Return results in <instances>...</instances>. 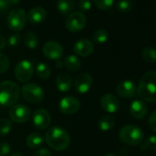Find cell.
<instances>
[{
	"mask_svg": "<svg viewBox=\"0 0 156 156\" xmlns=\"http://www.w3.org/2000/svg\"><path fill=\"white\" fill-rule=\"evenodd\" d=\"M137 94L139 97L147 101L155 103L156 102V72L149 71L145 73L140 79Z\"/></svg>",
	"mask_w": 156,
	"mask_h": 156,
	"instance_id": "1",
	"label": "cell"
},
{
	"mask_svg": "<svg viewBox=\"0 0 156 156\" xmlns=\"http://www.w3.org/2000/svg\"><path fill=\"white\" fill-rule=\"evenodd\" d=\"M44 140L49 147L55 151H63L67 149L71 142L68 131L60 126L50 128L45 134Z\"/></svg>",
	"mask_w": 156,
	"mask_h": 156,
	"instance_id": "2",
	"label": "cell"
},
{
	"mask_svg": "<svg viewBox=\"0 0 156 156\" xmlns=\"http://www.w3.org/2000/svg\"><path fill=\"white\" fill-rule=\"evenodd\" d=\"M20 88L13 81H3L0 83V105L12 107L19 100Z\"/></svg>",
	"mask_w": 156,
	"mask_h": 156,
	"instance_id": "3",
	"label": "cell"
},
{
	"mask_svg": "<svg viewBox=\"0 0 156 156\" xmlns=\"http://www.w3.org/2000/svg\"><path fill=\"white\" fill-rule=\"evenodd\" d=\"M119 137L123 143L135 146L142 142L144 134L143 131L135 125H125L120 129Z\"/></svg>",
	"mask_w": 156,
	"mask_h": 156,
	"instance_id": "4",
	"label": "cell"
},
{
	"mask_svg": "<svg viewBox=\"0 0 156 156\" xmlns=\"http://www.w3.org/2000/svg\"><path fill=\"white\" fill-rule=\"evenodd\" d=\"M20 90L23 98L30 103H40L43 100L45 97L43 89L34 83L25 84Z\"/></svg>",
	"mask_w": 156,
	"mask_h": 156,
	"instance_id": "5",
	"label": "cell"
},
{
	"mask_svg": "<svg viewBox=\"0 0 156 156\" xmlns=\"http://www.w3.org/2000/svg\"><path fill=\"white\" fill-rule=\"evenodd\" d=\"M27 20V15L24 9H14L8 16V27L13 31H20L24 29Z\"/></svg>",
	"mask_w": 156,
	"mask_h": 156,
	"instance_id": "6",
	"label": "cell"
},
{
	"mask_svg": "<svg viewBox=\"0 0 156 156\" xmlns=\"http://www.w3.org/2000/svg\"><path fill=\"white\" fill-rule=\"evenodd\" d=\"M33 64L28 60L20 61L14 69V74L16 79L21 83H26L30 81L33 75Z\"/></svg>",
	"mask_w": 156,
	"mask_h": 156,
	"instance_id": "7",
	"label": "cell"
},
{
	"mask_svg": "<svg viewBox=\"0 0 156 156\" xmlns=\"http://www.w3.org/2000/svg\"><path fill=\"white\" fill-rule=\"evenodd\" d=\"M87 25V17L82 12H73L68 15L65 27L70 32H78Z\"/></svg>",
	"mask_w": 156,
	"mask_h": 156,
	"instance_id": "8",
	"label": "cell"
},
{
	"mask_svg": "<svg viewBox=\"0 0 156 156\" xmlns=\"http://www.w3.org/2000/svg\"><path fill=\"white\" fill-rule=\"evenodd\" d=\"M9 117L14 122L25 123L30 118V109L23 104L14 105L9 110Z\"/></svg>",
	"mask_w": 156,
	"mask_h": 156,
	"instance_id": "9",
	"label": "cell"
},
{
	"mask_svg": "<svg viewBox=\"0 0 156 156\" xmlns=\"http://www.w3.org/2000/svg\"><path fill=\"white\" fill-rule=\"evenodd\" d=\"M80 101L76 98L69 96L61 99L59 102V109L62 114L65 115H73L75 114L80 109Z\"/></svg>",
	"mask_w": 156,
	"mask_h": 156,
	"instance_id": "10",
	"label": "cell"
},
{
	"mask_svg": "<svg viewBox=\"0 0 156 156\" xmlns=\"http://www.w3.org/2000/svg\"><path fill=\"white\" fill-rule=\"evenodd\" d=\"M51 122V118L50 113L43 108H39L34 111L32 117V123L34 127L40 130L47 129Z\"/></svg>",
	"mask_w": 156,
	"mask_h": 156,
	"instance_id": "11",
	"label": "cell"
},
{
	"mask_svg": "<svg viewBox=\"0 0 156 156\" xmlns=\"http://www.w3.org/2000/svg\"><path fill=\"white\" fill-rule=\"evenodd\" d=\"M42 52L44 56L50 60H59L63 54L62 46L57 41H50L46 42L42 47Z\"/></svg>",
	"mask_w": 156,
	"mask_h": 156,
	"instance_id": "12",
	"label": "cell"
},
{
	"mask_svg": "<svg viewBox=\"0 0 156 156\" xmlns=\"http://www.w3.org/2000/svg\"><path fill=\"white\" fill-rule=\"evenodd\" d=\"M93 85V78L91 74L84 73L78 75L74 80V89L79 94L87 93Z\"/></svg>",
	"mask_w": 156,
	"mask_h": 156,
	"instance_id": "13",
	"label": "cell"
},
{
	"mask_svg": "<svg viewBox=\"0 0 156 156\" xmlns=\"http://www.w3.org/2000/svg\"><path fill=\"white\" fill-rule=\"evenodd\" d=\"M116 91L119 96L129 98L134 97L137 93V87L132 80H123L119 83Z\"/></svg>",
	"mask_w": 156,
	"mask_h": 156,
	"instance_id": "14",
	"label": "cell"
},
{
	"mask_svg": "<svg viewBox=\"0 0 156 156\" xmlns=\"http://www.w3.org/2000/svg\"><path fill=\"white\" fill-rule=\"evenodd\" d=\"M101 108L108 113H116L120 108L119 100L112 94H106L100 99Z\"/></svg>",
	"mask_w": 156,
	"mask_h": 156,
	"instance_id": "15",
	"label": "cell"
},
{
	"mask_svg": "<svg viewBox=\"0 0 156 156\" xmlns=\"http://www.w3.org/2000/svg\"><path fill=\"white\" fill-rule=\"evenodd\" d=\"M74 52L82 57H87L94 51V44L87 39H82L75 42L73 45Z\"/></svg>",
	"mask_w": 156,
	"mask_h": 156,
	"instance_id": "16",
	"label": "cell"
},
{
	"mask_svg": "<svg viewBox=\"0 0 156 156\" xmlns=\"http://www.w3.org/2000/svg\"><path fill=\"white\" fill-rule=\"evenodd\" d=\"M129 113L134 119H140L143 117H145V115L147 113V106L141 100H134L130 104Z\"/></svg>",
	"mask_w": 156,
	"mask_h": 156,
	"instance_id": "17",
	"label": "cell"
},
{
	"mask_svg": "<svg viewBox=\"0 0 156 156\" xmlns=\"http://www.w3.org/2000/svg\"><path fill=\"white\" fill-rule=\"evenodd\" d=\"M47 17V13L46 10L41 7H35L33 9H31L29 13H28V20H30V22L33 23V24H39L41 23L45 20Z\"/></svg>",
	"mask_w": 156,
	"mask_h": 156,
	"instance_id": "18",
	"label": "cell"
},
{
	"mask_svg": "<svg viewBox=\"0 0 156 156\" xmlns=\"http://www.w3.org/2000/svg\"><path fill=\"white\" fill-rule=\"evenodd\" d=\"M55 84H56V87L59 91L67 92L72 87V84H73L72 77L67 73H62L57 75Z\"/></svg>",
	"mask_w": 156,
	"mask_h": 156,
	"instance_id": "19",
	"label": "cell"
},
{
	"mask_svg": "<svg viewBox=\"0 0 156 156\" xmlns=\"http://www.w3.org/2000/svg\"><path fill=\"white\" fill-rule=\"evenodd\" d=\"M44 137L38 132H32L28 135L26 139V144L30 149H38L41 148L44 143Z\"/></svg>",
	"mask_w": 156,
	"mask_h": 156,
	"instance_id": "20",
	"label": "cell"
},
{
	"mask_svg": "<svg viewBox=\"0 0 156 156\" xmlns=\"http://www.w3.org/2000/svg\"><path fill=\"white\" fill-rule=\"evenodd\" d=\"M63 66L72 72L78 71L81 67V61L77 56L74 55H68L67 57L64 58L63 60Z\"/></svg>",
	"mask_w": 156,
	"mask_h": 156,
	"instance_id": "21",
	"label": "cell"
},
{
	"mask_svg": "<svg viewBox=\"0 0 156 156\" xmlns=\"http://www.w3.org/2000/svg\"><path fill=\"white\" fill-rule=\"evenodd\" d=\"M58 10L63 15H70L74 9L73 0H58Z\"/></svg>",
	"mask_w": 156,
	"mask_h": 156,
	"instance_id": "22",
	"label": "cell"
},
{
	"mask_svg": "<svg viewBox=\"0 0 156 156\" xmlns=\"http://www.w3.org/2000/svg\"><path fill=\"white\" fill-rule=\"evenodd\" d=\"M23 41H24V44L26 45L27 48L32 50V49H35L37 47L39 40H38V36L36 35L35 32L28 31L23 36Z\"/></svg>",
	"mask_w": 156,
	"mask_h": 156,
	"instance_id": "23",
	"label": "cell"
},
{
	"mask_svg": "<svg viewBox=\"0 0 156 156\" xmlns=\"http://www.w3.org/2000/svg\"><path fill=\"white\" fill-rule=\"evenodd\" d=\"M115 126V119L111 116H104L98 121V128L102 131H108Z\"/></svg>",
	"mask_w": 156,
	"mask_h": 156,
	"instance_id": "24",
	"label": "cell"
},
{
	"mask_svg": "<svg viewBox=\"0 0 156 156\" xmlns=\"http://www.w3.org/2000/svg\"><path fill=\"white\" fill-rule=\"evenodd\" d=\"M36 73L41 79H47L51 76V70L48 64L44 62H39L36 67Z\"/></svg>",
	"mask_w": 156,
	"mask_h": 156,
	"instance_id": "25",
	"label": "cell"
},
{
	"mask_svg": "<svg viewBox=\"0 0 156 156\" xmlns=\"http://www.w3.org/2000/svg\"><path fill=\"white\" fill-rule=\"evenodd\" d=\"M142 59L149 63H152L156 62V50L154 48L147 47L144 48L141 51Z\"/></svg>",
	"mask_w": 156,
	"mask_h": 156,
	"instance_id": "26",
	"label": "cell"
},
{
	"mask_svg": "<svg viewBox=\"0 0 156 156\" xmlns=\"http://www.w3.org/2000/svg\"><path fill=\"white\" fill-rule=\"evenodd\" d=\"M142 151H155L156 150V136L151 135L140 143Z\"/></svg>",
	"mask_w": 156,
	"mask_h": 156,
	"instance_id": "27",
	"label": "cell"
},
{
	"mask_svg": "<svg viewBox=\"0 0 156 156\" xmlns=\"http://www.w3.org/2000/svg\"><path fill=\"white\" fill-rule=\"evenodd\" d=\"M12 129V122L9 119H0V137L8 135Z\"/></svg>",
	"mask_w": 156,
	"mask_h": 156,
	"instance_id": "28",
	"label": "cell"
},
{
	"mask_svg": "<svg viewBox=\"0 0 156 156\" xmlns=\"http://www.w3.org/2000/svg\"><path fill=\"white\" fill-rule=\"evenodd\" d=\"M108 39V33L105 30H98L93 34V40L97 43H105Z\"/></svg>",
	"mask_w": 156,
	"mask_h": 156,
	"instance_id": "29",
	"label": "cell"
},
{
	"mask_svg": "<svg viewBox=\"0 0 156 156\" xmlns=\"http://www.w3.org/2000/svg\"><path fill=\"white\" fill-rule=\"evenodd\" d=\"M96 7L101 10H108L112 8L114 0H93Z\"/></svg>",
	"mask_w": 156,
	"mask_h": 156,
	"instance_id": "30",
	"label": "cell"
},
{
	"mask_svg": "<svg viewBox=\"0 0 156 156\" xmlns=\"http://www.w3.org/2000/svg\"><path fill=\"white\" fill-rule=\"evenodd\" d=\"M117 9L122 13H128L132 9V3L130 0H120L117 5Z\"/></svg>",
	"mask_w": 156,
	"mask_h": 156,
	"instance_id": "31",
	"label": "cell"
},
{
	"mask_svg": "<svg viewBox=\"0 0 156 156\" xmlns=\"http://www.w3.org/2000/svg\"><path fill=\"white\" fill-rule=\"evenodd\" d=\"M9 66H10V62L8 56L5 55L4 53L0 52V73L7 72Z\"/></svg>",
	"mask_w": 156,
	"mask_h": 156,
	"instance_id": "32",
	"label": "cell"
},
{
	"mask_svg": "<svg viewBox=\"0 0 156 156\" xmlns=\"http://www.w3.org/2000/svg\"><path fill=\"white\" fill-rule=\"evenodd\" d=\"M8 42L11 47H17L21 42V36L20 34H18V33L12 34V35L9 36V38L8 40Z\"/></svg>",
	"mask_w": 156,
	"mask_h": 156,
	"instance_id": "33",
	"label": "cell"
},
{
	"mask_svg": "<svg viewBox=\"0 0 156 156\" xmlns=\"http://www.w3.org/2000/svg\"><path fill=\"white\" fill-rule=\"evenodd\" d=\"M92 8V1L91 0H80L79 1V9L83 12H87Z\"/></svg>",
	"mask_w": 156,
	"mask_h": 156,
	"instance_id": "34",
	"label": "cell"
},
{
	"mask_svg": "<svg viewBox=\"0 0 156 156\" xmlns=\"http://www.w3.org/2000/svg\"><path fill=\"white\" fill-rule=\"evenodd\" d=\"M10 151V145L8 142H0V156H7Z\"/></svg>",
	"mask_w": 156,
	"mask_h": 156,
	"instance_id": "35",
	"label": "cell"
},
{
	"mask_svg": "<svg viewBox=\"0 0 156 156\" xmlns=\"http://www.w3.org/2000/svg\"><path fill=\"white\" fill-rule=\"evenodd\" d=\"M149 127L150 129L156 132V110L154 112L151 113V115L150 116V119H149Z\"/></svg>",
	"mask_w": 156,
	"mask_h": 156,
	"instance_id": "36",
	"label": "cell"
},
{
	"mask_svg": "<svg viewBox=\"0 0 156 156\" xmlns=\"http://www.w3.org/2000/svg\"><path fill=\"white\" fill-rule=\"evenodd\" d=\"M34 156H51V153L47 148H41L34 153Z\"/></svg>",
	"mask_w": 156,
	"mask_h": 156,
	"instance_id": "37",
	"label": "cell"
},
{
	"mask_svg": "<svg viewBox=\"0 0 156 156\" xmlns=\"http://www.w3.org/2000/svg\"><path fill=\"white\" fill-rule=\"evenodd\" d=\"M10 8L7 0H0V11H6Z\"/></svg>",
	"mask_w": 156,
	"mask_h": 156,
	"instance_id": "38",
	"label": "cell"
},
{
	"mask_svg": "<svg viewBox=\"0 0 156 156\" xmlns=\"http://www.w3.org/2000/svg\"><path fill=\"white\" fill-rule=\"evenodd\" d=\"M6 43H7V41L5 39V37L0 34V50H2V49L5 48Z\"/></svg>",
	"mask_w": 156,
	"mask_h": 156,
	"instance_id": "39",
	"label": "cell"
},
{
	"mask_svg": "<svg viewBox=\"0 0 156 156\" xmlns=\"http://www.w3.org/2000/svg\"><path fill=\"white\" fill-rule=\"evenodd\" d=\"M20 0H7V2L9 4L10 7H13V6H16L20 3Z\"/></svg>",
	"mask_w": 156,
	"mask_h": 156,
	"instance_id": "40",
	"label": "cell"
},
{
	"mask_svg": "<svg viewBox=\"0 0 156 156\" xmlns=\"http://www.w3.org/2000/svg\"><path fill=\"white\" fill-rule=\"evenodd\" d=\"M55 66H56L57 68H62V66H63V62H61V60H57V61H56V62H55Z\"/></svg>",
	"mask_w": 156,
	"mask_h": 156,
	"instance_id": "41",
	"label": "cell"
},
{
	"mask_svg": "<svg viewBox=\"0 0 156 156\" xmlns=\"http://www.w3.org/2000/svg\"><path fill=\"white\" fill-rule=\"evenodd\" d=\"M10 156H24V155L21 152H15V153L11 154Z\"/></svg>",
	"mask_w": 156,
	"mask_h": 156,
	"instance_id": "42",
	"label": "cell"
},
{
	"mask_svg": "<svg viewBox=\"0 0 156 156\" xmlns=\"http://www.w3.org/2000/svg\"><path fill=\"white\" fill-rule=\"evenodd\" d=\"M104 156H118V155L115 154V153H107V154H105Z\"/></svg>",
	"mask_w": 156,
	"mask_h": 156,
	"instance_id": "43",
	"label": "cell"
}]
</instances>
